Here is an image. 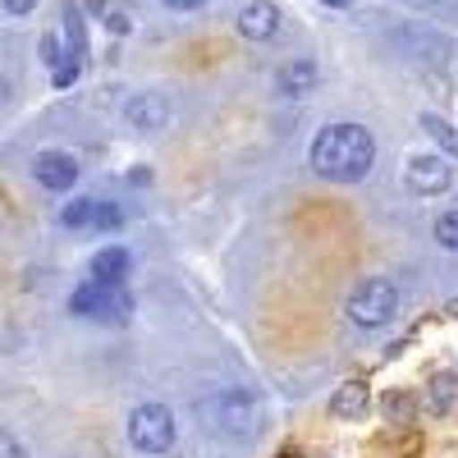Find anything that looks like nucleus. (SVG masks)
<instances>
[{"label":"nucleus","mask_w":458,"mask_h":458,"mask_svg":"<svg viewBox=\"0 0 458 458\" xmlns=\"http://www.w3.org/2000/svg\"><path fill=\"white\" fill-rule=\"evenodd\" d=\"M417 124H422V133L440 147V157H458V129L445 120V114H436V110H422V114H417Z\"/></svg>","instance_id":"nucleus-15"},{"label":"nucleus","mask_w":458,"mask_h":458,"mask_svg":"<svg viewBox=\"0 0 458 458\" xmlns=\"http://www.w3.org/2000/svg\"><path fill=\"white\" fill-rule=\"evenodd\" d=\"M344 317L358 330H380L399 317V284L390 276H367L353 284L349 302H344Z\"/></svg>","instance_id":"nucleus-3"},{"label":"nucleus","mask_w":458,"mask_h":458,"mask_svg":"<svg viewBox=\"0 0 458 458\" xmlns=\"http://www.w3.org/2000/svg\"><path fill=\"white\" fill-rule=\"evenodd\" d=\"M449 312H454V317H458V298H454V302H449Z\"/></svg>","instance_id":"nucleus-27"},{"label":"nucleus","mask_w":458,"mask_h":458,"mask_svg":"<svg viewBox=\"0 0 458 458\" xmlns=\"http://www.w3.org/2000/svg\"><path fill=\"white\" fill-rule=\"evenodd\" d=\"M308 165L330 179V183H358L371 174L376 165V138L367 124H349V120H335L326 124L312 147H308Z\"/></svg>","instance_id":"nucleus-1"},{"label":"nucleus","mask_w":458,"mask_h":458,"mask_svg":"<svg viewBox=\"0 0 458 458\" xmlns=\"http://www.w3.org/2000/svg\"><path fill=\"white\" fill-rule=\"evenodd\" d=\"M317 83H321V64H317L312 55H293V60H284V64H280V73H276V92H280V97H289V101L312 97V92H317Z\"/></svg>","instance_id":"nucleus-11"},{"label":"nucleus","mask_w":458,"mask_h":458,"mask_svg":"<svg viewBox=\"0 0 458 458\" xmlns=\"http://www.w3.org/2000/svg\"><path fill=\"white\" fill-rule=\"evenodd\" d=\"M0 5H5L10 19H28V14L37 10V0H0Z\"/></svg>","instance_id":"nucleus-23"},{"label":"nucleus","mask_w":458,"mask_h":458,"mask_svg":"<svg viewBox=\"0 0 458 458\" xmlns=\"http://www.w3.org/2000/svg\"><path fill=\"white\" fill-rule=\"evenodd\" d=\"M367 408H371L367 380H349V386H339V390L330 394V417H335V422H358Z\"/></svg>","instance_id":"nucleus-12"},{"label":"nucleus","mask_w":458,"mask_h":458,"mask_svg":"<svg viewBox=\"0 0 458 458\" xmlns=\"http://www.w3.org/2000/svg\"><path fill=\"white\" fill-rule=\"evenodd\" d=\"M124 225V211L114 207V202H97V211H92V229H120Z\"/></svg>","instance_id":"nucleus-20"},{"label":"nucleus","mask_w":458,"mask_h":458,"mask_svg":"<svg viewBox=\"0 0 458 458\" xmlns=\"http://www.w3.org/2000/svg\"><path fill=\"white\" fill-rule=\"evenodd\" d=\"M458 408V376L454 371H440L427 380V412L431 417H449Z\"/></svg>","instance_id":"nucleus-14"},{"label":"nucleus","mask_w":458,"mask_h":458,"mask_svg":"<svg viewBox=\"0 0 458 458\" xmlns=\"http://www.w3.org/2000/svg\"><path fill=\"white\" fill-rule=\"evenodd\" d=\"M454 376H458V371H454Z\"/></svg>","instance_id":"nucleus-28"},{"label":"nucleus","mask_w":458,"mask_h":458,"mask_svg":"<svg viewBox=\"0 0 458 458\" xmlns=\"http://www.w3.org/2000/svg\"><path fill=\"white\" fill-rule=\"evenodd\" d=\"M0 458H28V449H23L10 431H0Z\"/></svg>","instance_id":"nucleus-22"},{"label":"nucleus","mask_w":458,"mask_h":458,"mask_svg":"<svg viewBox=\"0 0 458 458\" xmlns=\"http://www.w3.org/2000/svg\"><path fill=\"white\" fill-rule=\"evenodd\" d=\"M10 97H14V83H10V79H0V106H10Z\"/></svg>","instance_id":"nucleus-26"},{"label":"nucleus","mask_w":458,"mask_h":458,"mask_svg":"<svg viewBox=\"0 0 458 458\" xmlns=\"http://www.w3.org/2000/svg\"><path fill=\"white\" fill-rule=\"evenodd\" d=\"M124 124L133 129V133H165L170 124H174V101L165 97V92H157V88H147V92H133L129 101H124Z\"/></svg>","instance_id":"nucleus-8"},{"label":"nucleus","mask_w":458,"mask_h":458,"mask_svg":"<svg viewBox=\"0 0 458 458\" xmlns=\"http://www.w3.org/2000/svg\"><path fill=\"white\" fill-rule=\"evenodd\" d=\"M198 412H202V422L229 440H248L257 427H261V408L257 399L243 390V386H220L211 390L207 399H198Z\"/></svg>","instance_id":"nucleus-2"},{"label":"nucleus","mask_w":458,"mask_h":458,"mask_svg":"<svg viewBox=\"0 0 458 458\" xmlns=\"http://www.w3.org/2000/svg\"><path fill=\"white\" fill-rule=\"evenodd\" d=\"M69 312L73 317H92L101 326H129L133 321V293L124 284H97V280H88L83 289H73Z\"/></svg>","instance_id":"nucleus-4"},{"label":"nucleus","mask_w":458,"mask_h":458,"mask_svg":"<svg viewBox=\"0 0 458 458\" xmlns=\"http://www.w3.org/2000/svg\"><path fill=\"white\" fill-rule=\"evenodd\" d=\"M32 179L47 188V193H69L79 183V157L73 151H60V147H47L32 157Z\"/></svg>","instance_id":"nucleus-9"},{"label":"nucleus","mask_w":458,"mask_h":458,"mask_svg":"<svg viewBox=\"0 0 458 458\" xmlns=\"http://www.w3.org/2000/svg\"><path fill=\"white\" fill-rule=\"evenodd\" d=\"M390 47L412 64H445L454 55V37H445L440 28H427V23H399L390 32Z\"/></svg>","instance_id":"nucleus-6"},{"label":"nucleus","mask_w":458,"mask_h":458,"mask_svg":"<svg viewBox=\"0 0 458 458\" xmlns=\"http://www.w3.org/2000/svg\"><path fill=\"white\" fill-rule=\"evenodd\" d=\"M73 79H79V60H64V64L55 69V88H69Z\"/></svg>","instance_id":"nucleus-24"},{"label":"nucleus","mask_w":458,"mask_h":458,"mask_svg":"<svg viewBox=\"0 0 458 458\" xmlns=\"http://www.w3.org/2000/svg\"><path fill=\"white\" fill-rule=\"evenodd\" d=\"M129 266H133L129 248H101V252L92 257V280H97V284H124Z\"/></svg>","instance_id":"nucleus-13"},{"label":"nucleus","mask_w":458,"mask_h":458,"mask_svg":"<svg viewBox=\"0 0 458 458\" xmlns=\"http://www.w3.org/2000/svg\"><path fill=\"white\" fill-rule=\"evenodd\" d=\"M234 28H239V37H248V42H271V37H280V28H284V10L276 5V0H248V5L234 14Z\"/></svg>","instance_id":"nucleus-10"},{"label":"nucleus","mask_w":458,"mask_h":458,"mask_svg":"<svg viewBox=\"0 0 458 458\" xmlns=\"http://www.w3.org/2000/svg\"><path fill=\"white\" fill-rule=\"evenodd\" d=\"M380 412H386V422H390V427H408L412 417H417V399H412L408 390H394V394L380 399Z\"/></svg>","instance_id":"nucleus-16"},{"label":"nucleus","mask_w":458,"mask_h":458,"mask_svg":"<svg viewBox=\"0 0 458 458\" xmlns=\"http://www.w3.org/2000/svg\"><path fill=\"white\" fill-rule=\"evenodd\" d=\"M37 51H42V60H47L51 69H60V64H64V47H60V37H55V32H47Z\"/></svg>","instance_id":"nucleus-21"},{"label":"nucleus","mask_w":458,"mask_h":458,"mask_svg":"<svg viewBox=\"0 0 458 458\" xmlns=\"http://www.w3.org/2000/svg\"><path fill=\"white\" fill-rule=\"evenodd\" d=\"M179 440V422H174V412L165 403H138L129 412V445L147 458H161L170 454Z\"/></svg>","instance_id":"nucleus-5"},{"label":"nucleus","mask_w":458,"mask_h":458,"mask_svg":"<svg viewBox=\"0 0 458 458\" xmlns=\"http://www.w3.org/2000/svg\"><path fill=\"white\" fill-rule=\"evenodd\" d=\"M165 10H179V14H193V10H207L211 0H161Z\"/></svg>","instance_id":"nucleus-25"},{"label":"nucleus","mask_w":458,"mask_h":458,"mask_svg":"<svg viewBox=\"0 0 458 458\" xmlns=\"http://www.w3.org/2000/svg\"><path fill=\"white\" fill-rule=\"evenodd\" d=\"M64 32H69V60H83V55H88V32H83L79 10L64 14Z\"/></svg>","instance_id":"nucleus-18"},{"label":"nucleus","mask_w":458,"mask_h":458,"mask_svg":"<svg viewBox=\"0 0 458 458\" xmlns=\"http://www.w3.org/2000/svg\"><path fill=\"white\" fill-rule=\"evenodd\" d=\"M403 183L412 198H440L454 188V165L449 157H440V151H417V157H408L403 165Z\"/></svg>","instance_id":"nucleus-7"},{"label":"nucleus","mask_w":458,"mask_h":458,"mask_svg":"<svg viewBox=\"0 0 458 458\" xmlns=\"http://www.w3.org/2000/svg\"><path fill=\"white\" fill-rule=\"evenodd\" d=\"M92 211H97V198H73V202H64L60 225L64 229H83V225H92Z\"/></svg>","instance_id":"nucleus-17"},{"label":"nucleus","mask_w":458,"mask_h":458,"mask_svg":"<svg viewBox=\"0 0 458 458\" xmlns=\"http://www.w3.org/2000/svg\"><path fill=\"white\" fill-rule=\"evenodd\" d=\"M436 243H440L445 252H458V207L436 220Z\"/></svg>","instance_id":"nucleus-19"}]
</instances>
